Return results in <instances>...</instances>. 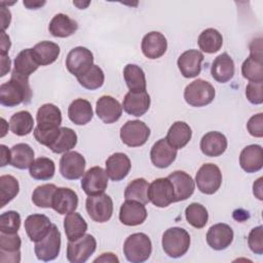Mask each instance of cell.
I'll use <instances>...</instances> for the list:
<instances>
[{
    "label": "cell",
    "instance_id": "6da1fadb",
    "mask_svg": "<svg viewBox=\"0 0 263 263\" xmlns=\"http://www.w3.org/2000/svg\"><path fill=\"white\" fill-rule=\"evenodd\" d=\"M32 99V90L29 78L11 72L9 81L0 85V103L6 107H15L22 103L29 104Z\"/></svg>",
    "mask_w": 263,
    "mask_h": 263
},
{
    "label": "cell",
    "instance_id": "7a4b0ae2",
    "mask_svg": "<svg viewBox=\"0 0 263 263\" xmlns=\"http://www.w3.org/2000/svg\"><path fill=\"white\" fill-rule=\"evenodd\" d=\"M163 252L171 258L184 256L190 247V235L181 227H172L164 231L161 239Z\"/></svg>",
    "mask_w": 263,
    "mask_h": 263
},
{
    "label": "cell",
    "instance_id": "3957f363",
    "mask_svg": "<svg viewBox=\"0 0 263 263\" xmlns=\"http://www.w3.org/2000/svg\"><path fill=\"white\" fill-rule=\"evenodd\" d=\"M152 253V243L149 236L139 232L129 235L123 243V254L132 263H142L149 259Z\"/></svg>",
    "mask_w": 263,
    "mask_h": 263
},
{
    "label": "cell",
    "instance_id": "277c9868",
    "mask_svg": "<svg viewBox=\"0 0 263 263\" xmlns=\"http://www.w3.org/2000/svg\"><path fill=\"white\" fill-rule=\"evenodd\" d=\"M216 96L214 86L203 80L196 79L189 83L184 90L186 103L192 107H203L211 104Z\"/></svg>",
    "mask_w": 263,
    "mask_h": 263
},
{
    "label": "cell",
    "instance_id": "5b68a950",
    "mask_svg": "<svg viewBox=\"0 0 263 263\" xmlns=\"http://www.w3.org/2000/svg\"><path fill=\"white\" fill-rule=\"evenodd\" d=\"M241 74L250 82L263 81V61L261 38L253 40L250 45V55L241 65Z\"/></svg>",
    "mask_w": 263,
    "mask_h": 263
},
{
    "label": "cell",
    "instance_id": "8992f818",
    "mask_svg": "<svg viewBox=\"0 0 263 263\" xmlns=\"http://www.w3.org/2000/svg\"><path fill=\"white\" fill-rule=\"evenodd\" d=\"M195 183L200 192L208 195L214 194L222 184V173L216 164L204 163L195 175Z\"/></svg>",
    "mask_w": 263,
    "mask_h": 263
},
{
    "label": "cell",
    "instance_id": "52a82bcc",
    "mask_svg": "<svg viewBox=\"0 0 263 263\" xmlns=\"http://www.w3.org/2000/svg\"><path fill=\"white\" fill-rule=\"evenodd\" d=\"M147 195L149 201L157 208H166L175 202V189L167 177L155 179L149 184Z\"/></svg>",
    "mask_w": 263,
    "mask_h": 263
},
{
    "label": "cell",
    "instance_id": "ba28073f",
    "mask_svg": "<svg viewBox=\"0 0 263 263\" xmlns=\"http://www.w3.org/2000/svg\"><path fill=\"white\" fill-rule=\"evenodd\" d=\"M85 209L91 220L98 223H105L112 217L113 201L105 193L88 196L85 201Z\"/></svg>",
    "mask_w": 263,
    "mask_h": 263
},
{
    "label": "cell",
    "instance_id": "9c48e42d",
    "mask_svg": "<svg viewBox=\"0 0 263 263\" xmlns=\"http://www.w3.org/2000/svg\"><path fill=\"white\" fill-rule=\"evenodd\" d=\"M97 240L90 234H84L76 240H69L67 245V259L71 263H84L95 253Z\"/></svg>",
    "mask_w": 263,
    "mask_h": 263
},
{
    "label": "cell",
    "instance_id": "30bf717a",
    "mask_svg": "<svg viewBox=\"0 0 263 263\" xmlns=\"http://www.w3.org/2000/svg\"><path fill=\"white\" fill-rule=\"evenodd\" d=\"M150 137V128L141 120H128L120 128V139L128 147L143 146Z\"/></svg>",
    "mask_w": 263,
    "mask_h": 263
},
{
    "label": "cell",
    "instance_id": "8fae6325",
    "mask_svg": "<svg viewBox=\"0 0 263 263\" xmlns=\"http://www.w3.org/2000/svg\"><path fill=\"white\" fill-rule=\"evenodd\" d=\"M61 250V232L57 225L52 224L49 233L40 241L35 242L34 251L38 260L47 262L54 260Z\"/></svg>",
    "mask_w": 263,
    "mask_h": 263
},
{
    "label": "cell",
    "instance_id": "7c38bea8",
    "mask_svg": "<svg viewBox=\"0 0 263 263\" xmlns=\"http://www.w3.org/2000/svg\"><path fill=\"white\" fill-rule=\"evenodd\" d=\"M92 65V52L83 46H77L71 49L66 59L67 70L76 77L86 72Z\"/></svg>",
    "mask_w": 263,
    "mask_h": 263
},
{
    "label": "cell",
    "instance_id": "4fadbf2b",
    "mask_svg": "<svg viewBox=\"0 0 263 263\" xmlns=\"http://www.w3.org/2000/svg\"><path fill=\"white\" fill-rule=\"evenodd\" d=\"M108 186V176L101 166H92L87 170L81 179V188L87 196L104 193Z\"/></svg>",
    "mask_w": 263,
    "mask_h": 263
},
{
    "label": "cell",
    "instance_id": "5bb4252c",
    "mask_svg": "<svg viewBox=\"0 0 263 263\" xmlns=\"http://www.w3.org/2000/svg\"><path fill=\"white\" fill-rule=\"evenodd\" d=\"M84 157L76 151H68L60 159V173L67 180H77L84 175Z\"/></svg>",
    "mask_w": 263,
    "mask_h": 263
},
{
    "label": "cell",
    "instance_id": "9a60e30c",
    "mask_svg": "<svg viewBox=\"0 0 263 263\" xmlns=\"http://www.w3.org/2000/svg\"><path fill=\"white\" fill-rule=\"evenodd\" d=\"M233 230L225 223H217L212 225L206 233L208 245L216 251L227 249L233 240Z\"/></svg>",
    "mask_w": 263,
    "mask_h": 263
},
{
    "label": "cell",
    "instance_id": "2e32d148",
    "mask_svg": "<svg viewBox=\"0 0 263 263\" xmlns=\"http://www.w3.org/2000/svg\"><path fill=\"white\" fill-rule=\"evenodd\" d=\"M204 57L197 49H189L181 53L178 58L177 65L181 74L185 78H193L200 74L201 63Z\"/></svg>",
    "mask_w": 263,
    "mask_h": 263
},
{
    "label": "cell",
    "instance_id": "e0dca14e",
    "mask_svg": "<svg viewBox=\"0 0 263 263\" xmlns=\"http://www.w3.org/2000/svg\"><path fill=\"white\" fill-rule=\"evenodd\" d=\"M51 226L49 218L42 214L30 215L25 220L26 233L34 242L42 240L49 233Z\"/></svg>",
    "mask_w": 263,
    "mask_h": 263
},
{
    "label": "cell",
    "instance_id": "ac0fdd59",
    "mask_svg": "<svg viewBox=\"0 0 263 263\" xmlns=\"http://www.w3.org/2000/svg\"><path fill=\"white\" fill-rule=\"evenodd\" d=\"M22 240L17 233L0 234V261L18 263L21 261Z\"/></svg>",
    "mask_w": 263,
    "mask_h": 263
},
{
    "label": "cell",
    "instance_id": "d6986e66",
    "mask_svg": "<svg viewBox=\"0 0 263 263\" xmlns=\"http://www.w3.org/2000/svg\"><path fill=\"white\" fill-rule=\"evenodd\" d=\"M141 48L146 58L150 60L159 59L166 51L167 41L162 33L152 31L143 37Z\"/></svg>",
    "mask_w": 263,
    "mask_h": 263
},
{
    "label": "cell",
    "instance_id": "ffe728a7",
    "mask_svg": "<svg viewBox=\"0 0 263 263\" xmlns=\"http://www.w3.org/2000/svg\"><path fill=\"white\" fill-rule=\"evenodd\" d=\"M147 218V210L144 203L135 200H125L119 210V220L123 225H141Z\"/></svg>",
    "mask_w": 263,
    "mask_h": 263
},
{
    "label": "cell",
    "instance_id": "44dd1931",
    "mask_svg": "<svg viewBox=\"0 0 263 263\" xmlns=\"http://www.w3.org/2000/svg\"><path fill=\"white\" fill-rule=\"evenodd\" d=\"M78 206L77 193L67 187H59L54 191L51 208L60 215H68L75 212Z\"/></svg>",
    "mask_w": 263,
    "mask_h": 263
},
{
    "label": "cell",
    "instance_id": "7402d4cb",
    "mask_svg": "<svg viewBox=\"0 0 263 263\" xmlns=\"http://www.w3.org/2000/svg\"><path fill=\"white\" fill-rule=\"evenodd\" d=\"M122 106L111 96L101 97L96 106V113L98 117L106 124L116 122L122 114Z\"/></svg>",
    "mask_w": 263,
    "mask_h": 263
},
{
    "label": "cell",
    "instance_id": "603a6c76",
    "mask_svg": "<svg viewBox=\"0 0 263 263\" xmlns=\"http://www.w3.org/2000/svg\"><path fill=\"white\" fill-rule=\"evenodd\" d=\"M37 125L39 130H51L59 128L62 124V112L53 104L47 103L42 105L36 114Z\"/></svg>",
    "mask_w": 263,
    "mask_h": 263
},
{
    "label": "cell",
    "instance_id": "cb8c5ba5",
    "mask_svg": "<svg viewBox=\"0 0 263 263\" xmlns=\"http://www.w3.org/2000/svg\"><path fill=\"white\" fill-rule=\"evenodd\" d=\"M105 166L108 178L114 182H118L123 180L128 175L132 163L126 154L116 152L107 158Z\"/></svg>",
    "mask_w": 263,
    "mask_h": 263
},
{
    "label": "cell",
    "instance_id": "d4e9b609",
    "mask_svg": "<svg viewBox=\"0 0 263 263\" xmlns=\"http://www.w3.org/2000/svg\"><path fill=\"white\" fill-rule=\"evenodd\" d=\"M177 157V149L172 147L167 141L164 139L158 140L151 148L150 158L153 163L158 168H165L170 166Z\"/></svg>",
    "mask_w": 263,
    "mask_h": 263
},
{
    "label": "cell",
    "instance_id": "484cf974",
    "mask_svg": "<svg viewBox=\"0 0 263 263\" xmlns=\"http://www.w3.org/2000/svg\"><path fill=\"white\" fill-rule=\"evenodd\" d=\"M150 103V96L147 91H128L124 96L122 108L127 114L140 117L149 110Z\"/></svg>",
    "mask_w": 263,
    "mask_h": 263
},
{
    "label": "cell",
    "instance_id": "4316f807",
    "mask_svg": "<svg viewBox=\"0 0 263 263\" xmlns=\"http://www.w3.org/2000/svg\"><path fill=\"white\" fill-rule=\"evenodd\" d=\"M167 178L175 189V202L186 200L193 194L195 183L189 174L183 171H175Z\"/></svg>",
    "mask_w": 263,
    "mask_h": 263
},
{
    "label": "cell",
    "instance_id": "83f0119b",
    "mask_svg": "<svg viewBox=\"0 0 263 263\" xmlns=\"http://www.w3.org/2000/svg\"><path fill=\"white\" fill-rule=\"evenodd\" d=\"M227 148V139L220 132H209L200 140V150L209 157L222 155Z\"/></svg>",
    "mask_w": 263,
    "mask_h": 263
},
{
    "label": "cell",
    "instance_id": "f1b7e54d",
    "mask_svg": "<svg viewBox=\"0 0 263 263\" xmlns=\"http://www.w3.org/2000/svg\"><path fill=\"white\" fill-rule=\"evenodd\" d=\"M239 164L247 173H256L263 166V150L260 145L245 147L239 155Z\"/></svg>",
    "mask_w": 263,
    "mask_h": 263
},
{
    "label": "cell",
    "instance_id": "f546056e",
    "mask_svg": "<svg viewBox=\"0 0 263 263\" xmlns=\"http://www.w3.org/2000/svg\"><path fill=\"white\" fill-rule=\"evenodd\" d=\"M234 71V62L227 52H223L220 55H218L213 61L211 67L212 77L220 83H226L230 79H232Z\"/></svg>",
    "mask_w": 263,
    "mask_h": 263
},
{
    "label": "cell",
    "instance_id": "4dcf8cb0",
    "mask_svg": "<svg viewBox=\"0 0 263 263\" xmlns=\"http://www.w3.org/2000/svg\"><path fill=\"white\" fill-rule=\"evenodd\" d=\"M192 137L191 127L184 121L174 122L167 130L165 140L175 149L184 148Z\"/></svg>",
    "mask_w": 263,
    "mask_h": 263
},
{
    "label": "cell",
    "instance_id": "1f68e13d",
    "mask_svg": "<svg viewBox=\"0 0 263 263\" xmlns=\"http://www.w3.org/2000/svg\"><path fill=\"white\" fill-rule=\"evenodd\" d=\"M78 29V24L76 21L69 17L67 14L58 13L55 14L49 25L48 31L49 33L59 38H66L73 35Z\"/></svg>",
    "mask_w": 263,
    "mask_h": 263
},
{
    "label": "cell",
    "instance_id": "d6a6232c",
    "mask_svg": "<svg viewBox=\"0 0 263 263\" xmlns=\"http://www.w3.org/2000/svg\"><path fill=\"white\" fill-rule=\"evenodd\" d=\"M68 116L76 125H84L88 123L93 116L90 103L84 99L74 100L68 107Z\"/></svg>",
    "mask_w": 263,
    "mask_h": 263
},
{
    "label": "cell",
    "instance_id": "836d02e7",
    "mask_svg": "<svg viewBox=\"0 0 263 263\" xmlns=\"http://www.w3.org/2000/svg\"><path fill=\"white\" fill-rule=\"evenodd\" d=\"M33 54L39 66H48L57 61L60 55V46L51 41H41L33 48Z\"/></svg>",
    "mask_w": 263,
    "mask_h": 263
},
{
    "label": "cell",
    "instance_id": "e575fe53",
    "mask_svg": "<svg viewBox=\"0 0 263 263\" xmlns=\"http://www.w3.org/2000/svg\"><path fill=\"white\" fill-rule=\"evenodd\" d=\"M39 67V64L37 63L32 48H26L18 52L16 58L14 59V67L12 72L29 78L31 74H33Z\"/></svg>",
    "mask_w": 263,
    "mask_h": 263
},
{
    "label": "cell",
    "instance_id": "d590c367",
    "mask_svg": "<svg viewBox=\"0 0 263 263\" xmlns=\"http://www.w3.org/2000/svg\"><path fill=\"white\" fill-rule=\"evenodd\" d=\"M10 164L18 170H26L34 161V150L26 143H18L10 149Z\"/></svg>",
    "mask_w": 263,
    "mask_h": 263
},
{
    "label": "cell",
    "instance_id": "8d00e7d4",
    "mask_svg": "<svg viewBox=\"0 0 263 263\" xmlns=\"http://www.w3.org/2000/svg\"><path fill=\"white\" fill-rule=\"evenodd\" d=\"M123 77L129 91H146V77L143 69L135 64H128L123 69Z\"/></svg>",
    "mask_w": 263,
    "mask_h": 263
},
{
    "label": "cell",
    "instance_id": "74e56055",
    "mask_svg": "<svg viewBox=\"0 0 263 263\" xmlns=\"http://www.w3.org/2000/svg\"><path fill=\"white\" fill-rule=\"evenodd\" d=\"M64 229L68 240H76L87 230V223L79 213H70L64 219Z\"/></svg>",
    "mask_w": 263,
    "mask_h": 263
},
{
    "label": "cell",
    "instance_id": "f35d334b",
    "mask_svg": "<svg viewBox=\"0 0 263 263\" xmlns=\"http://www.w3.org/2000/svg\"><path fill=\"white\" fill-rule=\"evenodd\" d=\"M199 48L205 53H215L220 50L223 44V37L221 33L214 29L209 28L203 30L197 39Z\"/></svg>",
    "mask_w": 263,
    "mask_h": 263
},
{
    "label": "cell",
    "instance_id": "ab89813d",
    "mask_svg": "<svg viewBox=\"0 0 263 263\" xmlns=\"http://www.w3.org/2000/svg\"><path fill=\"white\" fill-rule=\"evenodd\" d=\"M10 130L18 136L24 137L29 135L34 127V119L29 111H18L14 113L9 120Z\"/></svg>",
    "mask_w": 263,
    "mask_h": 263
},
{
    "label": "cell",
    "instance_id": "60d3db41",
    "mask_svg": "<svg viewBox=\"0 0 263 263\" xmlns=\"http://www.w3.org/2000/svg\"><path fill=\"white\" fill-rule=\"evenodd\" d=\"M55 165L54 162L47 157H39L33 161L29 167L30 176L35 180L46 181L54 176Z\"/></svg>",
    "mask_w": 263,
    "mask_h": 263
},
{
    "label": "cell",
    "instance_id": "b9f144b4",
    "mask_svg": "<svg viewBox=\"0 0 263 263\" xmlns=\"http://www.w3.org/2000/svg\"><path fill=\"white\" fill-rule=\"evenodd\" d=\"M149 184L144 178H138L128 183L124 190L125 200H135L141 203H148L149 198L147 195Z\"/></svg>",
    "mask_w": 263,
    "mask_h": 263
},
{
    "label": "cell",
    "instance_id": "7bdbcfd3",
    "mask_svg": "<svg viewBox=\"0 0 263 263\" xmlns=\"http://www.w3.org/2000/svg\"><path fill=\"white\" fill-rule=\"evenodd\" d=\"M77 144V135L70 127H61L60 135L49 149L57 154L66 153L72 150Z\"/></svg>",
    "mask_w": 263,
    "mask_h": 263
},
{
    "label": "cell",
    "instance_id": "ee69618b",
    "mask_svg": "<svg viewBox=\"0 0 263 263\" xmlns=\"http://www.w3.org/2000/svg\"><path fill=\"white\" fill-rule=\"evenodd\" d=\"M76 78L82 87L89 90L100 88L105 81V75L103 70L95 64L86 72Z\"/></svg>",
    "mask_w": 263,
    "mask_h": 263
},
{
    "label": "cell",
    "instance_id": "f6af8a7d",
    "mask_svg": "<svg viewBox=\"0 0 263 263\" xmlns=\"http://www.w3.org/2000/svg\"><path fill=\"white\" fill-rule=\"evenodd\" d=\"M187 222L194 228H203L209 220V214L205 206L200 203L192 202L185 209Z\"/></svg>",
    "mask_w": 263,
    "mask_h": 263
},
{
    "label": "cell",
    "instance_id": "bcb514c9",
    "mask_svg": "<svg viewBox=\"0 0 263 263\" xmlns=\"http://www.w3.org/2000/svg\"><path fill=\"white\" fill-rule=\"evenodd\" d=\"M20 191L18 181L11 175H2L0 177V197L1 208L10 202Z\"/></svg>",
    "mask_w": 263,
    "mask_h": 263
},
{
    "label": "cell",
    "instance_id": "7dc6e473",
    "mask_svg": "<svg viewBox=\"0 0 263 263\" xmlns=\"http://www.w3.org/2000/svg\"><path fill=\"white\" fill-rule=\"evenodd\" d=\"M57 188L58 187L54 184H43L36 187L32 194L33 203L38 208H51L52 197Z\"/></svg>",
    "mask_w": 263,
    "mask_h": 263
},
{
    "label": "cell",
    "instance_id": "c3c4849f",
    "mask_svg": "<svg viewBox=\"0 0 263 263\" xmlns=\"http://www.w3.org/2000/svg\"><path fill=\"white\" fill-rule=\"evenodd\" d=\"M21 222V216L17 212L7 211L0 216V231L3 233H17Z\"/></svg>",
    "mask_w": 263,
    "mask_h": 263
},
{
    "label": "cell",
    "instance_id": "681fc988",
    "mask_svg": "<svg viewBox=\"0 0 263 263\" xmlns=\"http://www.w3.org/2000/svg\"><path fill=\"white\" fill-rule=\"evenodd\" d=\"M248 245L253 253L257 255L263 254V227L261 225L251 230L248 236Z\"/></svg>",
    "mask_w": 263,
    "mask_h": 263
},
{
    "label": "cell",
    "instance_id": "f907efd6",
    "mask_svg": "<svg viewBox=\"0 0 263 263\" xmlns=\"http://www.w3.org/2000/svg\"><path fill=\"white\" fill-rule=\"evenodd\" d=\"M246 97L248 101L254 105L263 103V81L249 82L246 87Z\"/></svg>",
    "mask_w": 263,
    "mask_h": 263
},
{
    "label": "cell",
    "instance_id": "816d5d0a",
    "mask_svg": "<svg viewBox=\"0 0 263 263\" xmlns=\"http://www.w3.org/2000/svg\"><path fill=\"white\" fill-rule=\"evenodd\" d=\"M248 132L251 136L256 138L263 137V113L253 115L247 123Z\"/></svg>",
    "mask_w": 263,
    "mask_h": 263
},
{
    "label": "cell",
    "instance_id": "f5cc1de1",
    "mask_svg": "<svg viewBox=\"0 0 263 263\" xmlns=\"http://www.w3.org/2000/svg\"><path fill=\"white\" fill-rule=\"evenodd\" d=\"M11 21V12L9 9H7V7H4L3 5L1 6V28L2 31L4 32L10 24Z\"/></svg>",
    "mask_w": 263,
    "mask_h": 263
},
{
    "label": "cell",
    "instance_id": "db71d44e",
    "mask_svg": "<svg viewBox=\"0 0 263 263\" xmlns=\"http://www.w3.org/2000/svg\"><path fill=\"white\" fill-rule=\"evenodd\" d=\"M11 42L9 36L5 32H1V55H6L9 51Z\"/></svg>",
    "mask_w": 263,
    "mask_h": 263
},
{
    "label": "cell",
    "instance_id": "11a10c76",
    "mask_svg": "<svg viewBox=\"0 0 263 263\" xmlns=\"http://www.w3.org/2000/svg\"><path fill=\"white\" fill-rule=\"evenodd\" d=\"M0 150H1V164L0 165L5 166L6 164L10 163L11 152L5 145H0Z\"/></svg>",
    "mask_w": 263,
    "mask_h": 263
},
{
    "label": "cell",
    "instance_id": "9f6ffc18",
    "mask_svg": "<svg viewBox=\"0 0 263 263\" xmlns=\"http://www.w3.org/2000/svg\"><path fill=\"white\" fill-rule=\"evenodd\" d=\"M10 59L6 55H1V77L5 76L10 71Z\"/></svg>",
    "mask_w": 263,
    "mask_h": 263
},
{
    "label": "cell",
    "instance_id": "6f0895ef",
    "mask_svg": "<svg viewBox=\"0 0 263 263\" xmlns=\"http://www.w3.org/2000/svg\"><path fill=\"white\" fill-rule=\"evenodd\" d=\"M95 263L97 262H119L118 258L112 253H103L100 257L95 259Z\"/></svg>",
    "mask_w": 263,
    "mask_h": 263
},
{
    "label": "cell",
    "instance_id": "680465c9",
    "mask_svg": "<svg viewBox=\"0 0 263 263\" xmlns=\"http://www.w3.org/2000/svg\"><path fill=\"white\" fill-rule=\"evenodd\" d=\"M262 180H263V178L260 177V178L253 184V193H254V195H255L258 199H260V200L263 199V195H262Z\"/></svg>",
    "mask_w": 263,
    "mask_h": 263
},
{
    "label": "cell",
    "instance_id": "91938a15",
    "mask_svg": "<svg viewBox=\"0 0 263 263\" xmlns=\"http://www.w3.org/2000/svg\"><path fill=\"white\" fill-rule=\"evenodd\" d=\"M24 5L28 8V9H38L41 6H43L45 4V1H32V0H25Z\"/></svg>",
    "mask_w": 263,
    "mask_h": 263
},
{
    "label": "cell",
    "instance_id": "94428289",
    "mask_svg": "<svg viewBox=\"0 0 263 263\" xmlns=\"http://www.w3.org/2000/svg\"><path fill=\"white\" fill-rule=\"evenodd\" d=\"M1 120H2V125H3V132H2V134H1V137L3 138V137L5 136V134H6V132H7V130L5 129V127H4L7 123H6V121H5V119H4V118H2Z\"/></svg>",
    "mask_w": 263,
    "mask_h": 263
}]
</instances>
